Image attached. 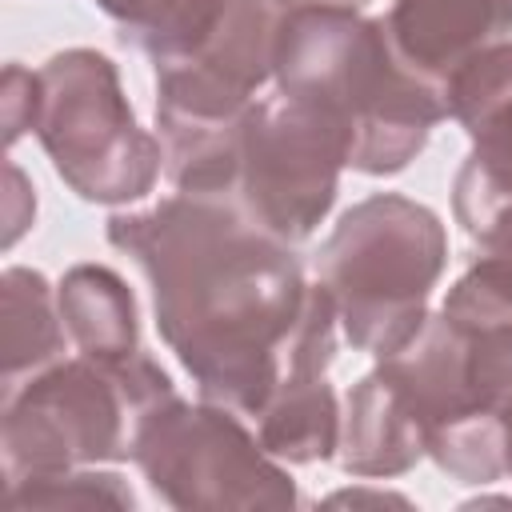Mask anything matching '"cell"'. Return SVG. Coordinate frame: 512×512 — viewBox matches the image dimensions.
Instances as JSON below:
<instances>
[{
    "label": "cell",
    "instance_id": "cell-6",
    "mask_svg": "<svg viewBox=\"0 0 512 512\" xmlns=\"http://www.w3.org/2000/svg\"><path fill=\"white\" fill-rule=\"evenodd\" d=\"M248 416L220 404L160 400L136 428L132 464L168 508H292L300 504L288 468L260 444Z\"/></svg>",
    "mask_w": 512,
    "mask_h": 512
},
{
    "label": "cell",
    "instance_id": "cell-10",
    "mask_svg": "<svg viewBox=\"0 0 512 512\" xmlns=\"http://www.w3.org/2000/svg\"><path fill=\"white\" fill-rule=\"evenodd\" d=\"M448 120H456L472 152L452 188L508 196L512 192V40L476 52L444 88Z\"/></svg>",
    "mask_w": 512,
    "mask_h": 512
},
{
    "label": "cell",
    "instance_id": "cell-14",
    "mask_svg": "<svg viewBox=\"0 0 512 512\" xmlns=\"http://www.w3.org/2000/svg\"><path fill=\"white\" fill-rule=\"evenodd\" d=\"M340 420L344 412L336 404L328 372H284L252 416L260 444L280 464H316L336 456Z\"/></svg>",
    "mask_w": 512,
    "mask_h": 512
},
{
    "label": "cell",
    "instance_id": "cell-22",
    "mask_svg": "<svg viewBox=\"0 0 512 512\" xmlns=\"http://www.w3.org/2000/svg\"><path fill=\"white\" fill-rule=\"evenodd\" d=\"M292 4H340V8H360L364 0H292Z\"/></svg>",
    "mask_w": 512,
    "mask_h": 512
},
{
    "label": "cell",
    "instance_id": "cell-5",
    "mask_svg": "<svg viewBox=\"0 0 512 512\" xmlns=\"http://www.w3.org/2000/svg\"><path fill=\"white\" fill-rule=\"evenodd\" d=\"M40 108L32 136L56 176L88 204L144 200L164 172L160 136L136 124L116 64L96 48L56 52L36 68Z\"/></svg>",
    "mask_w": 512,
    "mask_h": 512
},
{
    "label": "cell",
    "instance_id": "cell-2",
    "mask_svg": "<svg viewBox=\"0 0 512 512\" xmlns=\"http://www.w3.org/2000/svg\"><path fill=\"white\" fill-rule=\"evenodd\" d=\"M276 88L316 108L364 176L404 172L448 120L444 96L396 52L384 16L340 4H292L276 44Z\"/></svg>",
    "mask_w": 512,
    "mask_h": 512
},
{
    "label": "cell",
    "instance_id": "cell-3",
    "mask_svg": "<svg viewBox=\"0 0 512 512\" xmlns=\"http://www.w3.org/2000/svg\"><path fill=\"white\" fill-rule=\"evenodd\" d=\"M168 396L176 384L148 352L112 364L72 352L0 392V472L24 480L132 460L140 420Z\"/></svg>",
    "mask_w": 512,
    "mask_h": 512
},
{
    "label": "cell",
    "instance_id": "cell-11",
    "mask_svg": "<svg viewBox=\"0 0 512 512\" xmlns=\"http://www.w3.org/2000/svg\"><path fill=\"white\" fill-rule=\"evenodd\" d=\"M384 28L404 64L444 96L476 52L512 32V0H392Z\"/></svg>",
    "mask_w": 512,
    "mask_h": 512
},
{
    "label": "cell",
    "instance_id": "cell-9",
    "mask_svg": "<svg viewBox=\"0 0 512 512\" xmlns=\"http://www.w3.org/2000/svg\"><path fill=\"white\" fill-rule=\"evenodd\" d=\"M452 320V316H448ZM464 328V404L428 440L440 472L464 484H512V324Z\"/></svg>",
    "mask_w": 512,
    "mask_h": 512
},
{
    "label": "cell",
    "instance_id": "cell-8",
    "mask_svg": "<svg viewBox=\"0 0 512 512\" xmlns=\"http://www.w3.org/2000/svg\"><path fill=\"white\" fill-rule=\"evenodd\" d=\"M292 0H184L148 44L156 112L236 116L276 72Z\"/></svg>",
    "mask_w": 512,
    "mask_h": 512
},
{
    "label": "cell",
    "instance_id": "cell-4",
    "mask_svg": "<svg viewBox=\"0 0 512 512\" xmlns=\"http://www.w3.org/2000/svg\"><path fill=\"white\" fill-rule=\"evenodd\" d=\"M448 264L440 216L400 192L356 200L312 256L316 284L332 296L340 332L368 356H388L428 316Z\"/></svg>",
    "mask_w": 512,
    "mask_h": 512
},
{
    "label": "cell",
    "instance_id": "cell-15",
    "mask_svg": "<svg viewBox=\"0 0 512 512\" xmlns=\"http://www.w3.org/2000/svg\"><path fill=\"white\" fill-rule=\"evenodd\" d=\"M72 352L92 360H128L140 352V316L132 288L104 264H76L56 284Z\"/></svg>",
    "mask_w": 512,
    "mask_h": 512
},
{
    "label": "cell",
    "instance_id": "cell-12",
    "mask_svg": "<svg viewBox=\"0 0 512 512\" xmlns=\"http://www.w3.org/2000/svg\"><path fill=\"white\" fill-rule=\"evenodd\" d=\"M424 456H428V436L420 420L400 400L392 380L380 368H372L348 392L344 404L340 444H336L340 468L360 480H388V476H404Z\"/></svg>",
    "mask_w": 512,
    "mask_h": 512
},
{
    "label": "cell",
    "instance_id": "cell-1",
    "mask_svg": "<svg viewBox=\"0 0 512 512\" xmlns=\"http://www.w3.org/2000/svg\"><path fill=\"white\" fill-rule=\"evenodd\" d=\"M108 244L144 276L156 332L200 400L252 420L284 376L312 292L296 244L256 228L232 204L184 192L116 212Z\"/></svg>",
    "mask_w": 512,
    "mask_h": 512
},
{
    "label": "cell",
    "instance_id": "cell-20",
    "mask_svg": "<svg viewBox=\"0 0 512 512\" xmlns=\"http://www.w3.org/2000/svg\"><path fill=\"white\" fill-rule=\"evenodd\" d=\"M36 220V188L20 164H4V248H12Z\"/></svg>",
    "mask_w": 512,
    "mask_h": 512
},
{
    "label": "cell",
    "instance_id": "cell-21",
    "mask_svg": "<svg viewBox=\"0 0 512 512\" xmlns=\"http://www.w3.org/2000/svg\"><path fill=\"white\" fill-rule=\"evenodd\" d=\"M328 504H408V500H404L400 492H384V488H376V492H368V488H348V492H332Z\"/></svg>",
    "mask_w": 512,
    "mask_h": 512
},
{
    "label": "cell",
    "instance_id": "cell-19",
    "mask_svg": "<svg viewBox=\"0 0 512 512\" xmlns=\"http://www.w3.org/2000/svg\"><path fill=\"white\" fill-rule=\"evenodd\" d=\"M36 108H40V76L24 64H8L4 84H0V116H4L8 148L36 128Z\"/></svg>",
    "mask_w": 512,
    "mask_h": 512
},
{
    "label": "cell",
    "instance_id": "cell-16",
    "mask_svg": "<svg viewBox=\"0 0 512 512\" xmlns=\"http://www.w3.org/2000/svg\"><path fill=\"white\" fill-rule=\"evenodd\" d=\"M136 492L120 472L100 468H68L48 476H24L4 480V508L28 512V508H132Z\"/></svg>",
    "mask_w": 512,
    "mask_h": 512
},
{
    "label": "cell",
    "instance_id": "cell-17",
    "mask_svg": "<svg viewBox=\"0 0 512 512\" xmlns=\"http://www.w3.org/2000/svg\"><path fill=\"white\" fill-rule=\"evenodd\" d=\"M452 212H456L460 228L472 236L476 260L512 276V192L508 196H484V192L452 188Z\"/></svg>",
    "mask_w": 512,
    "mask_h": 512
},
{
    "label": "cell",
    "instance_id": "cell-7",
    "mask_svg": "<svg viewBox=\"0 0 512 512\" xmlns=\"http://www.w3.org/2000/svg\"><path fill=\"white\" fill-rule=\"evenodd\" d=\"M344 140L304 100L288 92L256 96L236 124L232 176L220 204L284 244H304L336 204Z\"/></svg>",
    "mask_w": 512,
    "mask_h": 512
},
{
    "label": "cell",
    "instance_id": "cell-13",
    "mask_svg": "<svg viewBox=\"0 0 512 512\" xmlns=\"http://www.w3.org/2000/svg\"><path fill=\"white\" fill-rule=\"evenodd\" d=\"M72 348L60 296L44 272L12 264L0 276V392L64 360Z\"/></svg>",
    "mask_w": 512,
    "mask_h": 512
},
{
    "label": "cell",
    "instance_id": "cell-18",
    "mask_svg": "<svg viewBox=\"0 0 512 512\" xmlns=\"http://www.w3.org/2000/svg\"><path fill=\"white\" fill-rule=\"evenodd\" d=\"M184 0H96V8L116 24L120 44L148 52V44L164 32V24L176 16Z\"/></svg>",
    "mask_w": 512,
    "mask_h": 512
}]
</instances>
